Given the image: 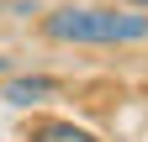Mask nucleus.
<instances>
[{"instance_id":"2","label":"nucleus","mask_w":148,"mask_h":142,"mask_svg":"<svg viewBox=\"0 0 148 142\" xmlns=\"http://www.w3.org/2000/svg\"><path fill=\"white\" fill-rule=\"evenodd\" d=\"M58 90V79H48V74H27V79H11L5 90H0V100H11V105H32V100H42Z\"/></svg>"},{"instance_id":"4","label":"nucleus","mask_w":148,"mask_h":142,"mask_svg":"<svg viewBox=\"0 0 148 142\" xmlns=\"http://www.w3.org/2000/svg\"><path fill=\"white\" fill-rule=\"evenodd\" d=\"M127 5H138V11H148V0H127Z\"/></svg>"},{"instance_id":"3","label":"nucleus","mask_w":148,"mask_h":142,"mask_svg":"<svg viewBox=\"0 0 148 142\" xmlns=\"http://www.w3.org/2000/svg\"><path fill=\"white\" fill-rule=\"evenodd\" d=\"M27 142H101V137L85 132V126H74V121H37Z\"/></svg>"},{"instance_id":"5","label":"nucleus","mask_w":148,"mask_h":142,"mask_svg":"<svg viewBox=\"0 0 148 142\" xmlns=\"http://www.w3.org/2000/svg\"><path fill=\"white\" fill-rule=\"evenodd\" d=\"M0 74H5V58H0Z\"/></svg>"},{"instance_id":"1","label":"nucleus","mask_w":148,"mask_h":142,"mask_svg":"<svg viewBox=\"0 0 148 142\" xmlns=\"http://www.w3.org/2000/svg\"><path fill=\"white\" fill-rule=\"evenodd\" d=\"M42 32L53 42H143L148 37V16L132 11H95V5H69V11H53Z\"/></svg>"}]
</instances>
